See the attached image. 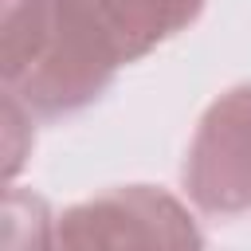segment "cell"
Masks as SVG:
<instances>
[{
	"label": "cell",
	"mask_w": 251,
	"mask_h": 251,
	"mask_svg": "<svg viewBox=\"0 0 251 251\" xmlns=\"http://www.w3.org/2000/svg\"><path fill=\"white\" fill-rule=\"evenodd\" d=\"M59 247H200L188 208L153 184H129L67 208L55 220Z\"/></svg>",
	"instance_id": "1"
},
{
	"label": "cell",
	"mask_w": 251,
	"mask_h": 251,
	"mask_svg": "<svg viewBox=\"0 0 251 251\" xmlns=\"http://www.w3.org/2000/svg\"><path fill=\"white\" fill-rule=\"evenodd\" d=\"M188 200L208 216L251 212V82L224 90L200 118L184 157Z\"/></svg>",
	"instance_id": "2"
},
{
	"label": "cell",
	"mask_w": 251,
	"mask_h": 251,
	"mask_svg": "<svg viewBox=\"0 0 251 251\" xmlns=\"http://www.w3.org/2000/svg\"><path fill=\"white\" fill-rule=\"evenodd\" d=\"M208 0H51L59 27L114 71L184 31Z\"/></svg>",
	"instance_id": "3"
}]
</instances>
